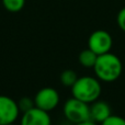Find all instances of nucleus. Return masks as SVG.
<instances>
[{
	"instance_id": "nucleus-10",
	"label": "nucleus",
	"mask_w": 125,
	"mask_h": 125,
	"mask_svg": "<svg viewBox=\"0 0 125 125\" xmlns=\"http://www.w3.org/2000/svg\"><path fill=\"white\" fill-rule=\"evenodd\" d=\"M78 78L79 77L77 76L75 70H73V69H66V70H64L61 73L59 79H61V82L65 87H70L71 88L75 84V82L77 81Z\"/></svg>"
},
{
	"instance_id": "nucleus-5",
	"label": "nucleus",
	"mask_w": 125,
	"mask_h": 125,
	"mask_svg": "<svg viewBox=\"0 0 125 125\" xmlns=\"http://www.w3.org/2000/svg\"><path fill=\"white\" fill-rule=\"evenodd\" d=\"M113 46V39L109 32L104 30H97L90 34L88 39V48L99 56L106 54Z\"/></svg>"
},
{
	"instance_id": "nucleus-12",
	"label": "nucleus",
	"mask_w": 125,
	"mask_h": 125,
	"mask_svg": "<svg viewBox=\"0 0 125 125\" xmlns=\"http://www.w3.org/2000/svg\"><path fill=\"white\" fill-rule=\"evenodd\" d=\"M17 102H18V106H19L20 112H22V113L26 112V111L31 110V109H33L35 106L34 99H31V98H29V97L21 98V99Z\"/></svg>"
},
{
	"instance_id": "nucleus-15",
	"label": "nucleus",
	"mask_w": 125,
	"mask_h": 125,
	"mask_svg": "<svg viewBox=\"0 0 125 125\" xmlns=\"http://www.w3.org/2000/svg\"><path fill=\"white\" fill-rule=\"evenodd\" d=\"M76 125H98L97 123L92 121H87V122H83V123H80V124H76Z\"/></svg>"
},
{
	"instance_id": "nucleus-6",
	"label": "nucleus",
	"mask_w": 125,
	"mask_h": 125,
	"mask_svg": "<svg viewBox=\"0 0 125 125\" xmlns=\"http://www.w3.org/2000/svg\"><path fill=\"white\" fill-rule=\"evenodd\" d=\"M20 114L18 102L8 95H0V125L14 123Z\"/></svg>"
},
{
	"instance_id": "nucleus-7",
	"label": "nucleus",
	"mask_w": 125,
	"mask_h": 125,
	"mask_svg": "<svg viewBox=\"0 0 125 125\" xmlns=\"http://www.w3.org/2000/svg\"><path fill=\"white\" fill-rule=\"evenodd\" d=\"M20 125H52L50 113L34 106L33 109L22 113Z\"/></svg>"
},
{
	"instance_id": "nucleus-2",
	"label": "nucleus",
	"mask_w": 125,
	"mask_h": 125,
	"mask_svg": "<svg viewBox=\"0 0 125 125\" xmlns=\"http://www.w3.org/2000/svg\"><path fill=\"white\" fill-rule=\"evenodd\" d=\"M102 92L101 82L97 77L83 76L79 77L71 87V94L73 98L88 104L99 100Z\"/></svg>"
},
{
	"instance_id": "nucleus-9",
	"label": "nucleus",
	"mask_w": 125,
	"mask_h": 125,
	"mask_svg": "<svg viewBox=\"0 0 125 125\" xmlns=\"http://www.w3.org/2000/svg\"><path fill=\"white\" fill-rule=\"evenodd\" d=\"M97 59H98V55L94 52H92L90 48H86V50L81 51L79 56H78L79 64L84 68H93Z\"/></svg>"
},
{
	"instance_id": "nucleus-8",
	"label": "nucleus",
	"mask_w": 125,
	"mask_h": 125,
	"mask_svg": "<svg viewBox=\"0 0 125 125\" xmlns=\"http://www.w3.org/2000/svg\"><path fill=\"white\" fill-rule=\"evenodd\" d=\"M112 114L111 108L105 101H97L92 102L90 105V121L97 124H101Z\"/></svg>"
},
{
	"instance_id": "nucleus-14",
	"label": "nucleus",
	"mask_w": 125,
	"mask_h": 125,
	"mask_svg": "<svg viewBox=\"0 0 125 125\" xmlns=\"http://www.w3.org/2000/svg\"><path fill=\"white\" fill-rule=\"evenodd\" d=\"M116 22H117L119 28L121 29L123 32H125V7L119 11V13H117V15H116Z\"/></svg>"
},
{
	"instance_id": "nucleus-16",
	"label": "nucleus",
	"mask_w": 125,
	"mask_h": 125,
	"mask_svg": "<svg viewBox=\"0 0 125 125\" xmlns=\"http://www.w3.org/2000/svg\"><path fill=\"white\" fill-rule=\"evenodd\" d=\"M8 125H17V124H14V123H12V124H8Z\"/></svg>"
},
{
	"instance_id": "nucleus-13",
	"label": "nucleus",
	"mask_w": 125,
	"mask_h": 125,
	"mask_svg": "<svg viewBox=\"0 0 125 125\" xmlns=\"http://www.w3.org/2000/svg\"><path fill=\"white\" fill-rule=\"evenodd\" d=\"M100 125H125V119L120 115L111 114L105 121H103Z\"/></svg>"
},
{
	"instance_id": "nucleus-1",
	"label": "nucleus",
	"mask_w": 125,
	"mask_h": 125,
	"mask_svg": "<svg viewBox=\"0 0 125 125\" xmlns=\"http://www.w3.org/2000/svg\"><path fill=\"white\" fill-rule=\"evenodd\" d=\"M95 77L103 82H113L121 77L123 73V64L119 56L109 52L98 56L93 67Z\"/></svg>"
},
{
	"instance_id": "nucleus-4",
	"label": "nucleus",
	"mask_w": 125,
	"mask_h": 125,
	"mask_svg": "<svg viewBox=\"0 0 125 125\" xmlns=\"http://www.w3.org/2000/svg\"><path fill=\"white\" fill-rule=\"evenodd\" d=\"M59 93L52 87H45L40 89L34 97V104L36 108L50 113L55 110L59 104Z\"/></svg>"
},
{
	"instance_id": "nucleus-3",
	"label": "nucleus",
	"mask_w": 125,
	"mask_h": 125,
	"mask_svg": "<svg viewBox=\"0 0 125 125\" xmlns=\"http://www.w3.org/2000/svg\"><path fill=\"white\" fill-rule=\"evenodd\" d=\"M62 112L65 117L75 125L90 121V104L73 97L65 102Z\"/></svg>"
},
{
	"instance_id": "nucleus-11",
	"label": "nucleus",
	"mask_w": 125,
	"mask_h": 125,
	"mask_svg": "<svg viewBox=\"0 0 125 125\" xmlns=\"http://www.w3.org/2000/svg\"><path fill=\"white\" fill-rule=\"evenodd\" d=\"M2 4L10 12H19L23 9L25 0H2Z\"/></svg>"
}]
</instances>
